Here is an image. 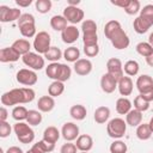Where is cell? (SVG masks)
<instances>
[{
    "instance_id": "obj_31",
    "label": "cell",
    "mask_w": 153,
    "mask_h": 153,
    "mask_svg": "<svg viewBox=\"0 0 153 153\" xmlns=\"http://www.w3.org/2000/svg\"><path fill=\"white\" fill-rule=\"evenodd\" d=\"M27 114H29V110H27L25 106H23V105H17V106L13 108L11 115H12L13 120H16L17 122H23L24 120L27 118Z\"/></svg>"
},
{
    "instance_id": "obj_4",
    "label": "cell",
    "mask_w": 153,
    "mask_h": 153,
    "mask_svg": "<svg viewBox=\"0 0 153 153\" xmlns=\"http://www.w3.org/2000/svg\"><path fill=\"white\" fill-rule=\"evenodd\" d=\"M50 42H51L50 35L47 31H39L35 36L32 45H33V49L36 50V53L44 55L50 49Z\"/></svg>"
},
{
    "instance_id": "obj_60",
    "label": "cell",
    "mask_w": 153,
    "mask_h": 153,
    "mask_svg": "<svg viewBox=\"0 0 153 153\" xmlns=\"http://www.w3.org/2000/svg\"><path fill=\"white\" fill-rule=\"evenodd\" d=\"M148 43L152 45V48H153V32L152 33H149V37H148Z\"/></svg>"
},
{
    "instance_id": "obj_13",
    "label": "cell",
    "mask_w": 153,
    "mask_h": 153,
    "mask_svg": "<svg viewBox=\"0 0 153 153\" xmlns=\"http://www.w3.org/2000/svg\"><path fill=\"white\" fill-rule=\"evenodd\" d=\"M74 72L80 75V76H86L92 72V62L88 59H79L74 66H73Z\"/></svg>"
},
{
    "instance_id": "obj_8",
    "label": "cell",
    "mask_w": 153,
    "mask_h": 153,
    "mask_svg": "<svg viewBox=\"0 0 153 153\" xmlns=\"http://www.w3.org/2000/svg\"><path fill=\"white\" fill-rule=\"evenodd\" d=\"M62 16L66 18L67 22H69L72 25H74V24L82 22L85 14H84V11L81 8H79L78 6H68L67 5L63 10Z\"/></svg>"
},
{
    "instance_id": "obj_10",
    "label": "cell",
    "mask_w": 153,
    "mask_h": 153,
    "mask_svg": "<svg viewBox=\"0 0 153 153\" xmlns=\"http://www.w3.org/2000/svg\"><path fill=\"white\" fill-rule=\"evenodd\" d=\"M22 17V12L19 8L16 7H8L5 5L0 6V22L2 23H10V22H14V20H19V18Z\"/></svg>"
},
{
    "instance_id": "obj_41",
    "label": "cell",
    "mask_w": 153,
    "mask_h": 153,
    "mask_svg": "<svg viewBox=\"0 0 153 153\" xmlns=\"http://www.w3.org/2000/svg\"><path fill=\"white\" fill-rule=\"evenodd\" d=\"M109 149H110V153H127L128 147H127V143L124 141L115 140L114 142H111Z\"/></svg>"
},
{
    "instance_id": "obj_47",
    "label": "cell",
    "mask_w": 153,
    "mask_h": 153,
    "mask_svg": "<svg viewBox=\"0 0 153 153\" xmlns=\"http://www.w3.org/2000/svg\"><path fill=\"white\" fill-rule=\"evenodd\" d=\"M82 43H84V45H96V44H98V35L97 33L82 35Z\"/></svg>"
},
{
    "instance_id": "obj_25",
    "label": "cell",
    "mask_w": 153,
    "mask_h": 153,
    "mask_svg": "<svg viewBox=\"0 0 153 153\" xmlns=\"http://www.w3.org/2000/svg\"><path fill=\"white\" fill-rule=\"evenodd\" d=\"M61 66H62V63H60V62H51V63H49L45 67V74H47V76L50 78V79H53L54 81L55 80L59 81L60 73H61Z\"/></svg>"
},
{
    "instance_id": "obj_3",
    "label": "cell",
    "mask_w": 153,
    "mask_h": 153,
    "mask_svg": "<svg viewBox=\"0 0 153 153\" xmlns=\"http://www.w3.org/2000/svg\"><path fill=\"white\" fill-rule=\"evenodd\" d=\"M14 134L19 142L22 143H31L35 140V131L30 127V124L25 122H17L13 126Z\"/></svg>"
},
{
    "instance_id": "obj_36",
    "label": "cell",
    "mask_w": 153,
    "mask_h": 153,
    "mask_svg": "<svg viewBox=\"0 0 153 153\" xmlns=\"http://www.w3.org/2000/svg\"><path fill=\"white\" fill-rule=\"evenodd\" d=\"M135 49H136V53L139 55L143 56V57H148V56H151L153 54V48H152V45L148 42H140V43H137Z\"/></svg>"
},
{
    "instance_id": "obj_40",
    "label": "cell",
    "mask_w": 153,
    "mask_h": 153,
    "mask_svg": "<svg viewBox=\"0 0 153 153\" xmlns=\"http://www.w3.org/2000/svg\"><path fill=\"white\" fill-rule=\"evenodd\" d=\"M81 31L82 35H88V33H97V24L92 19H85L81 23Z\"/></svg>"
},
{
    "instance_id": "obj_15",
    "label": "cell",
    "mask_w": 153,
    "mask_h": 153,
    "mask_svg": "<svg viewBox=\"0 0 153 153\" xmlns=\"http://www.w3.org/2000/svg\"><path fill=\"white\" fill-rule=\"evenodd\" d=\"M117 88H118V92L121 93V96H123V97L130 96L133 92V88H134L131 78L128 75L122 76L117 82Z\"/></svg>"
},
{
    "instance_id": "obj_56",
    "label": "cell",
    "mask_w": 153,
    "mask_h": 153,
    "mask_svg": "<svg viewBox=\"0 0 153 153\" xmlns=\"http://www.w3.org/2000/svg\"><path fill=\"white\" fill-rule=\"evenodd\" d=\"M6 153H23V149L18 146H11V147L7 148Z\"/></svg>"
},
{
    "instance_id": "obj_17",
    "label": "cell",
    "mask_w": 153,
    "mask_h": 153,
    "mask_svg": "<svg viewBox=\"0 0 153 153\" xmlns=\"http://www.w3.org/2000/svg\"><path fill=\"white\" fill-rule=\"evenodd\" d=\"M136 88L140 93L147 92L153 88V78L148 74H142L136 79Z\"/></svg>"
},
{
    "instance_id": "obj_38",
    "label": "cell",
    "mask_w": 153,
    "mask_h": 153,
    "mask_svg": "<svg viewBox=\"0 0 153 153\" xmlns=\"http://www.w3.org/2000/svg\"><path fill=\"white\" fill-rule=\"evenodd\" d=\"M122 26H121L120 22H117V20H110V22H108L105 24V26H104V35H105V37L109 39Z\"/></svg>"
},
{
    "instance_id": "obj_18",
    "label": "cell",
    "mask_w": 153,
    "mask_h": 153,
    "mask_svg": "<svg viewBox=\"0 0 153 153\" xmlns=\"http://www.w3.org/2000/svg\"><path fill=\"white\" fill-rule=\"evenodd\" d=\"M19 57H20V55L12 47H6V48H2L0 50V61L2 63L16 62L19 60Z\"/></svg>"
},
{
    "instance_id": "obj_54",
    "label": "cell",
    "mask_w": 153,
    "mask_h": 153,
    "mask_svg": "<svg viewBox=\"0 0 153 153\" xmlns=\"http://www.w3.org/2000/svg\"><path fill=\"white\" fill-rule=\"evenodd\" d=\"M16 4L19 7H27L32 4V0H16Z\"/></svg>"
},
{
    "instance_id": "obj_1",
    "label": "cell",
    "mask_w": 153,
    "mask_h": 153,
    "mask_svg": "<svg viewBox=\"0 0 153 153\" xmlns=\"http://www.w3.org/2000/svg\"><path fill=\"white\" fill-rule=\"evenodd\" d=\"M35 91L31 87H19L12 88L1 96V103L4 106H13L18 104L31 103L35 99Z\"/></svg>"
},
{
    "instance_id": "obj_21",
    "label": "cell",
    "mask_w": 153,
    "mask_h": 153,
    "mask_svg": "<svg viewBox=\"0 0 153 153\" xmlns=\"http://www.w3.org/2000/svg\"><path fill=\"white\" fill-rule=\"evenodd\" d=\"M20 56H24L25 54L30 53V49H31V43L25 39V38H19V39H16L12 45H11Z\"/></svg>"
},
{
    "instance_id": "obj_46",
    "label": "cell",
    "mask_w": 153,
    "mask_h": 153,
    "mask_svg": "<svg viewBox=\"0 0 153 153\" xmlns=\"http://www.w3.org/2000/svg\"><path fill=\"white\" fill-rule=\"evenodd\" d=\"M36 145L39 147V149L43 152V153H49V152H53L54 148H55V143H51V142H48L45 140H41V141H37Z\"/></svg>"
},
{
    "instance_id": "obj_62",
    "label": "cell",
    "mask_w": 153,
    "mask_h": 153,
    "mask_svg": "<svg viewBox=\"0 0 153 153\" xmlns=\"http://www.w3.org/2000/svg\"><path fill=\"white\" fill-rule=\"evenodd\" d=\"M79 153H88V152H79Z\"/></svg>"
},
{
    "instance_id": "obj_23",
    "label": "cell",
    "mask_w": 153,
    "mask_h": 153,
    "mask_svg": "<svg viewBox=\"0 0 153 153\" xmlns=\"http://www.w3.org/2000/svg\"><path fill=\"white\" fill-rule=\"evenodd\" d=\"M69 115H71V117H72L73 120H75V121H82V120H85L86 116H87V110H86V108H85L84 105H81V104H75V105L71 106V109H69Z\"/></svg>"
},
{
    "instance_id": "obj_52",
    "label": "cell",
    "mask_w": 153,
    "mask_h": 153,
    "mask_svg": "<svg viewBox=\"0 0 153 153\" xmlns=\"http://www.w3.org/2000/svg\"><path fill=\"white\" fill-rule=\"evenodd\" d=\"M114 6H117V7H121V8H126L128 5H129V2H130V0H111L110 1Z\"/></svg>"
},
{
    "instance_id": "obj_44",
    "label": "cell",
    "mask_w": 153,
    "mask_h": 153,
    "mask_svg": "<svg viewBox=\"0 0 153 153\" xmlns=\"http://www.w3.org/2000/svg\"><path fill=\"white\" fill-rule=\"evenodd\" d=\"M140 11H141V4L139 0H130L129 5L124 8V12L129 16H134Z\"/></svg>"
},
{
    "instance_id": "obj_48",
    "label": "cell",
    "mask_w": 153,
    "mask_h": 153,
    "mask_svg": "<svg viewBox=\"0 0 153 153\" xmlns=\"http://www.w3.org/2000/svg\"><path fill=\"white\" fill-rule=\"evenodd\" d=\"M11 131H12V127L10 126V123L7 121H0V137L5 139L10 136Z\"/></svg>"
},
{
    "instance_id": "obj_6",
    "label": "cell",
    "mask_w": 153,
    "mask_h": 153,
    "mask_svg": "<svg viewBox=\"0 0 153 153\" xmlns=\"http://www.w3.org/2000/svg\"><path fill=\"white\" fill-rule=\"evenodd\" d=\"M16 79L19 84H22L24 86H33L37 82L38 76L35 71H32L30 68H22L17 72Z\"/></svg>"
},
{
    "instance_id": "obj_34",
    "label": "cell",
    "mask_w": 153,
    "mask_h": 153,
    "mask_svg": "<svg viewBox=\"0 0 153 153\" xmlns=\"http://www.w3.org/2000/svg\"><path fill=\"white\" fill-rule=\"evenodd\" d=\"M133 27H134V30H135L136 33L142 35V33H146V32L149 30L151 26L139 16V17H136V18L134 19V22H133Z\"/></svg>"
},
{
    "instance_id": "obj_33",
    "label": "cell",
    "mask_w": 153,
    "mask_h": 153,
    "mask_svg": "<svg viewBox=\"0 0 153 153\" xmlns=\"http://www.w3.org/2000/svg\"><path fill=\"white\" fill-rule=\"evenodd\" d=\"M61 57H63V53L57 47H50V49L44 54V59L50 62H59Z\"/></svg>"
},
{
    "instance_id": "obj_49",
    "label": "cell",
    "mask_w": 153,
    "mask_h": 153,
    "mask_svg": "<svg viewBox=\"0 0 153 153\" xmlns=\"http://www.w3.org/2000/svg\"><path fill=\"white\" fill-rule=\"evenodd\" d=\"M84 53L87 57H94L99 54V45H84Z\"/></svg>"
},
{
    "instance_id": "obj_51",
    "label": "cell",
    "mask_w": 153,
    "mask_h": 153,
    "mask_svg": "<svg viewBox=\"0 0 153 153\" xmlns=\"http://www.w3.org/2000/svg\"><path fill=\"white\" fill-rule=\"evenodd\" d=\"M31 23H35V17L31 13H24L18 20V26L24 25V24H31Z\"/></svg>"
},
{
    "instance_id": "obj_55",
    "label": "cell",
    "mask_w": 153,
    "mask_h": 153,
    "mask_svg": "<svg viewBox=\"0 0 153 153\" xmlns=\"http://www.w3.org/2000/svg\"><path fill=\"white\" fill-rule=\"evenodd\" d=\"M8 117V111L5 106H1L0 109V121H6Z\"/></svg>"
},
{
    "instance_id": "obj_35",
    "label": "cell",
    "mask_w": 153,
    "mask_h": 153,
    "mask_svg": "<svg viewBox=\"0 0 153 153\" xmlns=\"http://www.w3.org/2000/svg\"><path fill=\"white\" fill-rule=\"evenodd\" d=\"M140 17L149 26H152L153 25V5L148 4V5L143 6V8H141V11H140Z\"/></svg>"
},
{
    "instance_id": "obj_24",
    "label": "cell",
    "mask_w": 153,
    "mask_h": 153,
    "mask_svg": "<svg viewBox=\"0 0 153 153\" xmlns=\"http://www.w3.org/2000/svg\"><path fill=\"white\" fill-rule=\"evenodd\" d=\"M141 121H142V112L136 109H131L126 115V122L130 127H137L139 124H141Z\"/></svg>"
},
{
    "instance_id": "obj_2",
    "label": "cell",
    "mask_w": 153,
    "mask_h": 153,
    "mask_svg": "<svg viewBox=\"0 0 153 153\" xmlns=\"http://www.w3.org/2000/svg\"><path fill=\"white\" fill-rule=\"evenodd\" d=\"M127 131V122L123 118L120 117H115L112 120H110L106 124V133L110 137L115 139V140H120L124 136Z\"/></svg>"
},
{
    "instance_id": "obj_57",
    "label": "cell",
    "mask_w": 153,
    "mask_h": 153,
    "mask_svg": "<svg viewBox=\"0 0 153 153\" xmlns=\"http://www.w3.org/2000/svg\"><path fill=\"white\" fill-rule=\"evenodd\" d=\"M26 153H43V152L39 149V147H38L36 143H33L32 147H31L29 151H26Z\"/></svg>"
},
{
    "instance_id": "obj_61",
    "label": "cell",
    "mask_w": 153,
    "mask_h": 153,
    "mask_svg": "<svg viewBox=\"0 0 153 153\" xmlns=\"http://www.w3.org/2000/svg\"><path fill=\"white\" fill-rule=\"evenodd\" d=\"M148 126H149V128H151V130H152V133H153V116L151 117V120H149V122H148Z\"/></svg>"
},
{
    "instance_id": "obj_42",
    "label": "cell",
    "mask_w": 153,
    "mask_h": 153,
    "mask_svg": "<svg viewBox=\"0 0 153 153\" xmlns=\"http://www.w3.org/2000/svg\"><path fill=\"white\" fill-rule=\"evenodd\" d=\"M51 6H53V2L50 0H37L35 2V7H36V11L38 13H42V14H45L48 13L50 10H51Z\"/></svg>"
},
{
    "instance_id": "obj_9",
    "label": "cell",
    "mask_w": 153,
    "mask_h": 153,
    "mask_svg": "<svg viewBox=\"0 0 153 153\" xmlns=\"http://www.w3.org/2000/svg\"><path fill=\"white\" fill-rule=\"evenodd\" d=\"M106 73H109L111 76H114L117 81L124 76V72H123V65L121 62L120 59L117 57H111L106 62Z\"/></svg>"
},
{
    "instance_id": "obj_20",
    "label": "cell",
    "mask_w": 153,
    "mask_h": 153,
    "mask_svg": "<svg viewBox=\"0 0 153 153\" xmlns=\"http://www.w3.org/2000/svg\"><path fill=\"white\" fill-rule=\"evenodd\" d=\"M110 117V109L105 105H102V106H98L96 110H94V114H93V120L96 123L98 124H104L105 122H108Z\"/></svg>"
},
{
    "instance_id": "obj_30",
    "label": "cell",
    "mask_w": 153,
    "mask_h": 153,
    "mask_svg": "<svg viewBox=\"0 0 153 153\" xmlns=\"http://www.w3.org/2000/svg\"><path fill=\"white\" fill-rule=\"evenodd\" d=\"M139 69H140V65L137 61L135 60H128L124 66H123V72L128 75V76H134L139 73Z\"/></svg>"
},
{
    "instance_id": "obj_12",
    "label": "cell",
    "mask_w": 153,
    "mask_h": 153,
    "mask_svg": "<svg viewBox=\"0 0 153 153\" xmlns=\"http://www.w3.org/2000/svg\"><path fill=\"white\" fill-rule=\"evenodd\" d=\"M79 29L75 25H68L62 32H61V38L62 42L66 44H73L78 38H79Z\"/></svg>"
},
{
    "instance_id": "obj_45",
    "label": "cell",
    "mask_w": 153,
    "mask_h": 153,
    "mask_svg": "<svg viewBox=\"0 0 153 153\" xmlns=\"http://www.w3.org/2000/svg\"><path fill=\"white\" fill-rule=\"evenodd\" d=\"M71 75H72V69H71V67H69L68 65H66V63H62V66H61V73H60V78H59V81H62V82H65V81L69 80Z\"/></svg>"
},
{
    "instance_id": "obj_37",
    "label": "cell",
    "mask_w": 153,
    "mask_h": 153,
    "mask_svg": "<svg viewBox=\"0 0 153 153\" xmlns=\"http://www.w3.org/2000/svg\"><path fill=\"white\" fill-rule=\"evenodd\" d=\"M18 27H19V31H20L22 36H24L25 38H31V37H35L37 35L36 33V24L35 23L24 24V25H20Z\"/></svg>"
},
{
    "instance_id": "obj_32",
    "label": "cell",
    "mask_w": 153,
    "mask_h": 153,
    "mask_svg": "<svg viewBox=\"0 0 153 153\" xmlns=\"http://www.w3.org/2000/svg\"><path fill=\"white\" fill-rule=\"evenodd\" d=\"M63 91H65V85H63V82H62V81H57V80L53 81V82L49 85V87H48V93H49V96H51L53 98L61 96V94L63 93Z\"/></svg>"
},
{
    "instance_id": "obj_63",
    "label": "cell",
    "mask_w": 153,
    "mask_h": 153,
    "mask_svg": "<svg viewBox=\"0 0 153 153\" xmlns=\"http://www.w3.org/2000/svg\"><path fill=\"white\" fill-rule=\"evenodd\" d=\"M152 153H153V152H152Z\"/></svg>"
},
{
    "instance_id": "obj_26",
    "label": "cell",
    "mask_w": 153,
    "mask_h": 153,
    "mask_svg": "<svg viewBox=\"0 0 153 153\" xmlns=\"http://www.w3.org/2000/svg\"><path fill=\"white\" fill-rule=\"evenodd\" d=\"M131 110V102L127 97H121L116 100V111L120 115H127Z\"/></svg>"
},
{
    "instance_id": "obj_29",
    "label": "cell",
    "mask_w": 153,
    "mask_h": 153,
    "mask_svg": "<svg viewBox=\"0 0 153 153\" xmlns=\"http://www.w3.org/2000/svg\"><path fill=\"white\" fill-rule=\"evenodd\" d=\"M63 59L67 62H76L80 59V50L76 47H68L63 51Z\"/></svg>"
},
{
    "instance_id": "obj_5",
    "label": "cell",
    "mask_w": 153,
    "mask_h": 153,
    "mask_svg": "<svg viewBox=\"0 0 153 153\" xmlns=\"http://www.w3.org/2000/svg\"><path fill=\"white\" fill-rule=\"evenodd\" d=\"M22 61L26 67H29L32 71H41L45 65L44 57L41 56V54L32 53V51H30V53L25 54L24 56H22Z\"/></svg>"
},
{
    "instance_id": "obj_7",
    "label": "cell",
    "mask_w": 153,
    "mask_h": 153,
    "mask_svg": "<svg viewBox=\"0 0 153 153\" xmlns=\"http://www.w3.org/2000/svg\"><path fill=\"white\" fill-rule=\"evenodd\" d=\"M109 41L111 42L112 47H114L115 49H117V50L127 49V48L129 47V44H130L129 37H128V35L126 33V31H124L122 27L118 29V30L109 38Z\"/></svg>"
},
{
    "instance_id": "obj_50",
    "label": "cell",
    "mask_w": 153,
    "mask_h": 153,
    "mask_svg": "<svg viewBox=\"0 0 153 153\" xmlns=\"http://www.w3.org/2000/svg\"><path fill=\"white\" fill-rule=\"evenodd\" d=\"M76 152H78V148L75 143H72V142H66L60 148V153H76Z\"/></svg>"
},
{
    "instance_id": "obj_16",
    "label": "cell",
    "mask_w": 153,
    "mask_h": 153,
    "mask_svg": "<svg viewBox=\"0 0 153 153\" xmlns=\"http://www.w3.org/2000/svg\"><path fill=\"white\" fill-rule=\"evenodd\" d=\"M75 146L80 152H90L93 147V139L88 134H81L76 139Z\"/></svg>"
},
{
    "instance_id": "obj_59",
    "label": "cell",
    "mask_w": 153,
    "mask_h": 153,
    "mask_svg": "<svg viewBox=\"0 0 153 153\" xmlns=\"http://www.w3.org/2000/svg\"><path fill=\"white\" fill-rule=\"evenodd\" d=\"M80 4V0H68V6H78Z\"/></svg>"
},
{
    "instance_id": "obj_58",
    "label": "cell",
    "mask_w": 153,
    "mask_h": 153,
    "mask_svg": "<svg viewBox=\"0 0 153 153\" xmlns=\"http://www.w3.org/2000/svg\"><path fill=\"white\" fill-rule=\"evenodd\" d=\"M146 62H147V65H148L149 67H153V54H152L151 56L146 57Z\"/></svg>"
},
{
    "instance_id": "obj_53",
    "label": "cell",
    "mask_w": 153,
    "mask_h": 153,
    "mask_svg": "<svg viewBox=\"0 0 153 153\" xmlns=\"http://www.w3.org/2000/svg\"><path fill=\"white\" fill-rule=\"evenodd\" d=\"M140 96H141L145 100H147L148 103H151V102L153 100V88H152V90H149V91H147V92L140 93Z\"/></svg>"
},
{
    "instance_id": "obj_39",
    "label": "cell",
    "mask_w": 153,
    "mask_h": 153,
    "mask_svg": "<svg viewBox=\"0 0 153 153\" xmlns=\"http://www.w3.org/2000/svg\"><path fill=\"white\" fill-rule=\"evenodd\" d=\"M42 120H43V117H42V114L39 110H29L27 118H26L27 124L35 127V126H38L42 122Z\"/></svg>"
},
{
    "instance_id": "obj_43",
    "label": "cell",
    "mask_w": 153,
    "mask_h": 153,
    "mask_svg": "<svg viewBox=\"0 0 153 153\" xmlns=\"http://www.w3.org/2000/svg\"><path fill=\"white\" fill-rule=\"evenodd\" d=\"M134 109H136V110H139V111H141V112L147 111V110L149 109V103H148L147 100H145V99L139 94V96H136L135 99H134Z\"/></svg>"
},
{
    "instance_id": "obj_14",
    "label": "cell",
    "mask_w": 153,
    "mask_h": 153,
    "mask_svg": "<svg viewBox=\"0 0 153 153\" xmlns=\"http://www.w3.org/2000/svg\"><path fill=\"white\" fill-rule=\"evenodd\" d=\"M117 80L109 73H104L100 78V88L105 93H112L117 88Z\"/></svg>"
},
{
    "instance_id": "obj_11",
    "label": "cell",
    "mask_w": 153,
    "mask_h": 153,
    "mask_svg": "<svg viewBox=\"0 0 153 153\" xmlns=\"http://www.w3.org/2000/svg\"><path fill=\"white\" fill-rule=\"evenodd\" d=\"M61 136L67 142L76 140L79 137V127L73 122H66L61 128Z\"/></svg>"
},
{
    "instance_id": "obj_19",
    "label": "cell",
    "mask_w": 153,
    "mask_h": 153,
    "mask_svg": "<svg viewBox=\"0 0 153 153\" xmlns=\"http://www.w3.org/2000/svg\"><path fill=\"white\" fill-rule=\"evenodd\" d=\"M37 108L41 112H50L55 108V100L51 96H42L37 102Z\"/></svg>"
},
{
    "instance_id": "obj_27",
    "label": "cell",
    "mask_w": 153,
    "mask_h": 153,
    "mask_svg": "<svg viewBox=\"0 0 153 153\" xmlns=\"http://www.w3.org/2000/svg\"><path fill=\"white\" fill-rule=\"evenodd\" d=\"M50 26H51L53 30H55V31H61V32H62L68 25H67L66 18H65L63 16L57 14V16H53V17L50 18Z\"/></svg>"
},
{
    "instance_id": "obj_28",
    "label": "cell",
    "mask_w": 153,
    "mask_h": 153,
    "mask_svg": "<svg viewBox=\"0 0 153 153\" xmlns=\"http://www.w3.org/2000/svg\"><path fill=\"white\" fill-rule=\"evenodd\" d=\"M135 134H136V137H137L139 140L146 141V140L151 139V136H152L153 133H152V130H151L148 123H141V124H139V126L136 127Z\"/></svg>"
},
{
    "instance_id": "obj_22",
    "label": "cell",
    "mask_w": 153,
    "mask_h": 153,
    "mask_svg": "<svg viewBox=\"0 0 153 153\" xmlns=\"http://www.w3.org/2000/svg\"><path fill=\"white\" fill-rule=\"evenodd\" d=\"M60 136H61V131L54 126L47 127L43 131V140L51 142V143H56L57 140L60 139Z\"/></svg>"
}]
</instances>
